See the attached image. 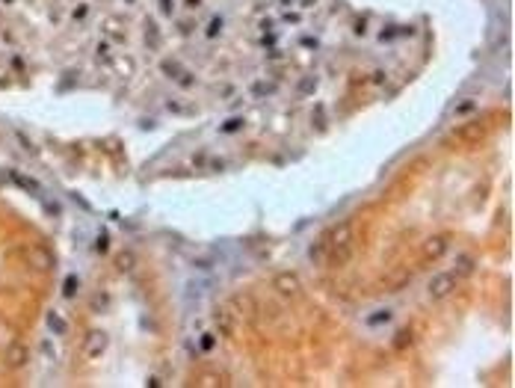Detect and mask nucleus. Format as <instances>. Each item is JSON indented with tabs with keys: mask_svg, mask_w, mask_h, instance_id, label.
Segmentation results:
<instances>
[{
	"mask_svg": "<svg viewBox=\"0 0 515 388\" xmlns=\"http://www.w3.org/2000/svg\"><path fill=\"white\" fill-rule=\"evenodd\" d=\"M213 326H216V332L219 335H234V329H237V317H234V311L231 308H225V305H219V308H213Z\"/></svg>",
	"mask_w": 515,
	"mask_h": 388,
	"instance_id": "39448f33",
	"label": "nucleus"
},
{
	"mask_svg": "<svg viewBox=\"0 0 515 388\" xmlns=\"http://www.w3.org/2000/svg\"><path fill=\"white\" fill-rule=\"evenodd\" d=\"M391 317V314H388V311H385V314H376V317H370V323H385V320Z\"/></svg>",
	"mask_w": 515,
	"mask_h": 388,
	"instance_id": "dca6fc26",
	"label": "nucleus"
},
{
	"mask_svg": "<svg viewBox=\"0 0 515 388\" xmlns=\"http://www.w3.org/2000/svg\"><path fill=\"white\" fill-rule=\"evenodd\" d=\"M456 279H459L456 273H441V275H435V279L429 282V288H426L429 299H447L450 294L456 291Z\"/></svg>",
	"mask_w": 515,
	"mask_h": 388,
	"instance_id": "f03ea898",
	"label": "nucleus"
},
{
	"mask_svg": "<svg viewBox=\"0 0 515 388\" xmlns=\"http://www.w3.org/2000/svg\"><path fill=\"white\" fill-rule=\"evenodd\" d=\"M409 344H412V329H400V332L394 335V347L403 350V347H409Z\"/></svg>",
	"mask_w": 515,
	"mask_h": 388,
	"instance_id": "9b49d317",
	"label": "nucleus"
},
{
	"mask_svg": "<svg viewBox=\"0 0 515 388\" xmlns=\"http://www.w3.org/2000/svg\"><path fill=\"white\" fill-rule=\"evenodd\" d=\"M272 288H275V294L284 299H291L299 294V288H302V282H299V275L293 273H278L275 279H272Z\"/></svg>",
	"mask_w": 515,
	"mask_h": 388,
	"instance_id": "20e7f679",
	"label": "nucleus"
},
{
	"mask_svg": "<svg viewBox=\"0 0 515 388\" xmlns=\"http://www.w3.org/2000/svg\"><path fill=\"white\" fill-rule=\"evenodd\" d=\"M184 3H187L190 9H199V6H202V0H184Z\"/></svg>",
	"mask_w": 515,
	"mask_h": 388,
	"instance_id": "a211bd4d",
	"label": "nucleus"
},
{
	"mask_svg": "<svg viewBox=\"0 0 515 388\" xmlns=\"http://www.w3.org/2000/svg\"><path fill=\"white\" fill-rule=\"evenodd\" d=\"M447 246H450L447 234H435V237H429L424 246H421V258H424V261H438V258H444Z\"/></svg>",
	"mask_w": 515,
	"mask_h": 388,
	"instance_id": "7ed1b4c3",
	"label": "nucleus"
},
{
	"mask_svg": "<svg viewBox=\"0 0 515 388\" xmlns=\"http://www.w3.org/2000/svg\"><path fill=\"white\" fill-rule=\"evenodd\" d=\"M240 128H243V122H240V119H228V125H225L222 131H240Z\"/></svg>",
	"mask_w": 515,
	"mask_h": 388,
	"instance_id": "2eb2a0df",
	"label": "nucleus"
},
{
	"mask_svg": "<svg viewBox=\"0 0 515 388\" xmlns=\"http://www.w3.org/2000/svg\"><path fill=\"white\" fill-rule=\"evenodd\" d=\"M6 359H9V365H12V367H15V365H21L24 359H27V350H24L21 344H15V347H12V350L6 353Z\"/></svg>",
	"mask_w": 515,
	"mask_h": 388,
	"instance_id": "9d476101",
	"label": "nucleus"
},
{
	"mask_svg": "<svg viewBox=\"0 0 515 388\" xmlns=\"http://www.w3.org/2000/svg\"><path fill=\"white\" fill-rule=\"evenodd\" d=\"M131 267H134V255H131V252H122V255H119V270L128 273Z\"/></svg>",
	"mask_w": 515,
	"mask_h": 388,
	"instance_id": "f8f14e48",
	"label": "nucleus"
},
{
	"mask_svg": "<svg viewBox=\"0 0 515 388\" xmlns=\"http://www.w3.org/2000/svg\"><path fill=\"white\" fill-rule=\"evenodd\" d=\"M483 134H486V128H483L480 122H471V125H465V128H459V137L468 139V142H474V139H483Z\"/></svg>",
	"mask_w": 515,
	"mask_h": 388,
	"instance_id": "0eeeda50",
	"label": "nucleus"
},
{
	"mask_svg": "<svg viewBox=\"0 0 515 388\" xmlns=\"http://www.w3.org/2000/svg\"><path fill=\"white\" fill-rule=\"evenodd\" d=\"M453 273H456V275H471V273H474V258H471V255H459V258H456Z\"/></svg>",
	"mask_w": 515,
	"mask_h": 388,
	"instance_id": "1a4fd4ad",
	"label": "nucleus"
},
{
	"mask_svg": "<svg viewBox=\"0 0 515 388\" xmlns=\"http://www.w3.org/2000/svg\"><path fill=\"white\" fill-rule=\"evenodd\" d=\"M409 282H412V273H409L406 267H400V270H394L391 275H385V279H382V291L394 294V291H400V288H406Z\"/></svg>",
	"mask_w": 515,
	"mask_h": 388,
	"instance_id": "423d86ee",
	"label": "nucleus"
},
{
	"mask_svg": "<svg viewBox=\"0 0 515 388\" xmlns=\"http://www.w3.org/2000/svg\"><path fill=\"white\" fill-rule=\"evenodd\" d=\"M216 347V338H213V332H204L202 335V350H213Z\"/></svg>",
	"mask_w": 515,
	"mask_h": 388,
	"instance_id": "4468645a",
	"label": "nucleus"
},
{
	"mask_svg": "<svg viewBox=\"0 0 515 388\" xmlns=\"http://www.w3.org/2000/svg\"><path fill=\"white\" fill-rule=\"evenodd\" d=\"M353 223L344 219L323 234V243H326V264L329 267H344L353 255Z\"/></svg>",
	"mask_w": 515,
	"mask_h": 388,
	"instance_id": "f257e3e1",
	"label": "nucleus"
},
{
	"mask_svg": "<svg viewBox=\"0 0 515 388\" xmlns=\"http://www.w3.org/2000/svg\"><path fill=\"white\" fill-rule=\"evenodd\" d=\"M308 258H311L314 264H326V243H323V237H317L311 243V249H308Z\"/></svg>",
	"mask_w": 515,
	"mask_h": 388,
	"instance_id": "6e6552de",
	"label": "nucleus"
},
{
	"mask_svg": "<svg viewBox=\"0 0 515 388\" xmlns=\"http://www.w3.org/2000/svg\"><path fill=\"white\" fill-rule=\"evenodd\" d=\"M219 30H222V18H210V24H207V36H210V39L219 36Z\"/></svg>",
	"mask_w": 515,
	"mask_h": 388,
	"instance_id": "ddd939ff",
	"label": "nucleus"
},
{
	"mask_svg": "<svg viewBox=\"0 0 515 388\" xmlns=\"http://www.w3.org/2000/svg\"><path fill=\"white\" fill-rule=\"evenodd\" d=\"M160 9H163V12H172V0H160Z\"/></svg>",
	"mask_w": 515,
	"mask_h": 388,
	"instance_id": "f3484780",
	"label": "nucleus"
}]
</instances>
